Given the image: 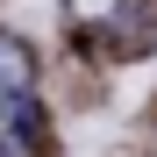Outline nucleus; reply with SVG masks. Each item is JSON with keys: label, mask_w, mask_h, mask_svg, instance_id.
Returning <instances> with one entry per match:
<instances>
[{"label": "nucleus", "mask_w": 157, "mask_h": 157, "mask_svg": "<svg viewBox=\"0 0 157 157\" xmlns=\"http://www.w3.org/2000/svg\"><path fill=\"white\" fill-rule=\"evenodd\" d=\"M36 78V64H29V50H21L14 36H0V93H21Z\"/></svg>", "instance_id": "obj_1"}, {"label": "nucleus", "mask_w": 157, "mask_h": 157, "mask_svg": "<svg viewBox=\"0 0 157 157\" xmlns=\"http://www.w3.org/2000/svg\"><path fill=\"white\" fill-rule=\"evenodd\" d=\"M64 7H71L78 21H114V14L128 7V0H64Z\"/></svg>", "instance_id": "obj_2"}]
</instances>
